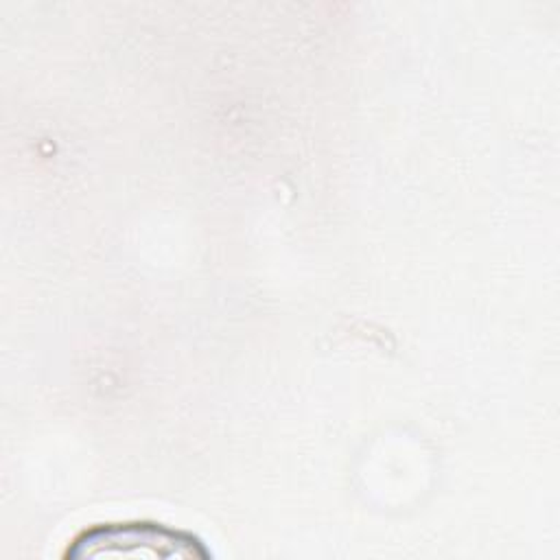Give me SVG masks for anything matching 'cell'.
Masks as SVG:
<instances>
[{"instance_id": "cell-1", "label": "cell", "mask_w": 560, "mask_h": 560, "mask_svg": "<svg viewBox=\"0 0 560 560\" xmlns=\"http://www.w3.org/2000/svg\"><path fill=\"white\" fill-rule=\"evenodd\" d=\"M133 542L136 547H151L158 556H206L199 549V540L192 534L171 529L160 523H107L85 529L77 540L72 556H101L120 553L122 547Z\"/></svg>"}]
</instances>
